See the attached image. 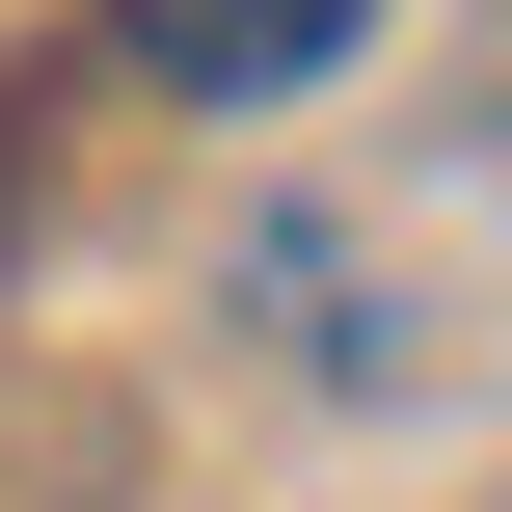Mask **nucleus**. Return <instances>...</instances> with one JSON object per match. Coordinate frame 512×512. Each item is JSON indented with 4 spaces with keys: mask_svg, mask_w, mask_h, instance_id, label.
<instances>
[{
    "mask_svg": "<svg viewBox=\"0 0 512 512\" xmlns=\"http://www.w3.org/2000/svg\"><path fill=\"white\" fill-rule=\"evenodd\" d=\"M351 27H378V0H108V54H135V81H189V108H297Z\"/></svg>",
    "mask_w": 512,
    "mask_h": 512,
    "instance_id": "nucleus-1",
    "label": "nucleus"
}]
</instances>
